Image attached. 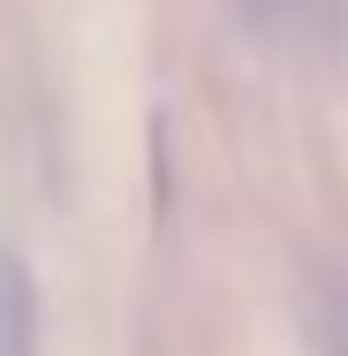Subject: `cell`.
<instances>
[{
    "instance_id": "6da1fadb",
    "label": "cell",
    "mask_w": 348,
    "mask_h": 356,
    "mask_svg": "<svg viewBox=\"0 0 348 356\" xmlns=\"http://www.w3.org/2000/svg\"><path fill=\"white\" fill-rule=\"evenodd\" d=\"M0 356H38V281L15 250H0Z\"/></svg>"
}]
</instances>
